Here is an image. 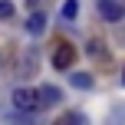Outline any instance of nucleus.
I'll return each mask as SVG.
<instances>
[{
	"label": "nucleus",
	"instance_id": "nucleus-1",
	"mask_svg": "<svg viewBox=\"0 0 125 125\" xmlns=\"http://www.w3.org/2000/svg\"><path fill=\"white\" fill-rule=\"evenodd\" d=\"M13 109L17 112H36L40 109V99H36V89H13Z\"/></svg>",
	"mask_w": 125,
	"mask_h": 125
},
{
	"label": "nucleus",
	"instance_id": "nucleus-2",
	"mask_svg": "<svg viewBox=\"0 0 125 125\" xmlns=\"http://www.w3.org/2000/svg\"><path fill=\"white\" fill-rule=\"evenodd\" d=\"M73 62H76V50L69 43H56V50H53V66L56 69H73Z\"/></svg>",
	"mask_w": 125,
	"mask_h": 125
},
{
	"label": "nucleus",
	"instance_id": "nucleus-3",
	"mask_svg": "<svg viewBox=\"0 0 125 125\" xmlns=\"http://www.w3.org/2000/svg\"><path fill=\"white\" fill-rule=\"evenodd\" d=\"M33 73H36V53H33V50H26L23 56L17 59V76H23V79H30Z\"/></svg>",
	"mask_w": 125,
	"mask_h": 125
},
{
	"label": "nucleus",
	"instance_id": "nucleus-4",
	"mask_svg": "<svg viewBox=\"0 0 125 125\" xmlns=\"http://www.w3.org/2000/svg\"><path fill=\"white\" fill-rule=\"evenodd\" d=\"M99 13H102V20L115 23V20H122V3H115V0H99Z\"/></svg>",
	"mask_w": 125,
	"mask_h": 125
},
{
	"label": "nucleus",
	"instance_id": "nucleus-5",
	"mask_svg": "<svg viewBox=\"0 0 125 125\" xmlns=\"http://www.w3.org/2000/svg\"><path fill=\"white\" fill-rule=\"evenodd\" d=\"M36 99H40V109H53L59 102V89L56 86H43V89H36Z\"/></svg>",
	"mask_w": 125,
	"mask_h": 125
},
{
	"label": "nucleus",
	"instance_id": "nucleus-6",
	"mask_svg": "<svg viewBox=\"0 0 125 125\" xmlns=\"http://www.w3.org/2000/svg\"><path fill=\"white\" fill-rule=\"evenodd\" d=\"M86 53H89L95 62H102V66L109 62V53H105V43H102V40H92V43L86 46Z\"/></svg>",
	"mask_w": 125,
	"mask_h": 125
},
{
	"label": "nucleus",
	"instance_id": "nucleus-7",
	"mask_svg": "<svg viewBox=\"0 0 125 125\" xmlns=\"http://www.w3.org/2000/svg\"><path fill=\"white\" fill-rule=\"evenodd\" d=\"M26 30H30L33 36H36V33H43V30H46V17H43V13H30V20H26Z\"/></svg>",
	"mask_w": 125,
	"mask_h": 125
},
{
	"label": "nucleus",
	"instance_id": "nucleus-8",
	"mask_svg": "<svg viewBox=\"0 0 125 125\" xmlns=\"http://www.w3.org/2000/svg\"><path fill=\"white\" fill-rule=\"evenodd\" d=\"M69 82L76 89H92V76L89 73H69Z\"/></svg>",
	"mask_w": 125,
	"mask_h": 125
},
{
	"label": "nucleus",
	"instance_id": "nucleus-9",
	"mask_svg": "<svg viewBox=\"0 0 125 125\" xmlns=\"http://www.w3.org/2000/svg\"><path fill=\"white\" fill-rule=\"evenodd\" d=\"M76 13H79V3H76V0H66V3H62V17H66V20H73Z\"/></svg>",
	"mask_w": 125,
	"mask_h": 125
},
{
	"label": "nucleus",
	"instance_id": "nucleus-10",
	"mask_svg": "<svg viewBox=\"0 0 125 125\" xmlns=\"http://www.w3.org/2000/svg\"><path fill=\"white\" fill-rule=\"evenodd\" d=\"M10 17H13V3L3 0V3H0V20H10Z\"/></svg>",
	"mask_w": 125,
	"mask_h": 125
},
{
	"label": "nucleus",
	"instance_id": "nucleus-11",
	"mask_svg": "<svg viewBox=\"0 0 125 125\" xmlns=\"http://www.w3.org/2000/svg\"><path fill=\"white\" fill-rule=\"evenodd\" d=\"M26 3H30V7H36V3H40V0H26Z\"/></svg>",
	"mask_w": 125,
	"mask_h": 125
},
{
	"label": "nucleus",
	"instance_id": "nucleus-12",
	"mask_svg": "<svg viewBox=\"0 0 125 125\" xmlns=\"http://www.w3.org/2000/svg\"><path fill=\"white\" fill-rule=\"evenodd\" d=\"M122 82H125V69H122Z\"/></svg>",
	"mask_w": 125,
	"mask_h": 125
}]
</instances>
